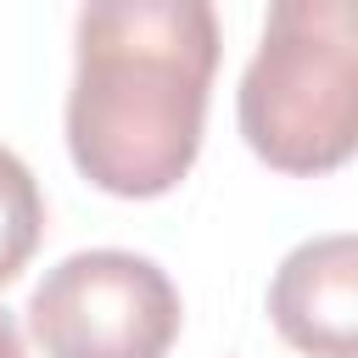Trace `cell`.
Segmentation results:
<instances>
[{"label":"cell","instance_id":"obj_1","mask_svg":"<svg viewBox=\"0 0 358 358\" xmlns=\"http://www.w3.org/2000/svg\"><path fill=\"white\" fill-rule=\"evenodd\" d=\"M218 17L207 0H101L73 22L67 151L106 196L173 190L207 129Z\"/></svg>","mask_w":358,"mask_h":358},{"label":"cell","instance_id":"obj_2","mask_svg":"<svg viewBox=\"0 0 358 358\" xmlns=\"http://www.w3.org/2000/svg\"><path fill=\"white\" fill-rule=\"evenodd\" d=\"M235 117L257 162L330 173L358 145V34L347 0H280L241 73Z\"/></svg>","mask_w":358,"mask_h":358},{"label":"cell","instance_id":"obj_4","mask_svg":"<svg viewBox=\"0 0 358 358\" xmlns=\"http://www.w3.org/2000/svg\"><path fill=\"white\" fill-rule=\"evenodd\" d=\"M268 319L308 358H358V241L336 229L291 246L268 285Z\"/></svg>","mask_w":358,"mask_h":358},{"label":"cell","instance_id":"obj_3","mask_svg":"<svg viewBox=\"0 0 358 358\" xmlns=\"http://www.w3.org/2000/svg\"><path fill=\"white\" fill-rule=\"evenodd\" d=\"M179 324L173 280L117 246L62 257L28 296V336L45 358H168Z\"/></svg>","mask_w":358,"mask_h":358},{"label":"cell","instance_id":"obj_5","mask_svg":"<svg viewBox=\"0 0 358 358\" xmlns=\"http://www.w3.org/2000/svg\"><path fill=\"white\" fill-rule=\"evenodd\" d=\"M45 235V196L17 151L0 145V285H11Z\"/></svg>","mask_w":358,"mask_h":358},{"label":"cell","instance_id":"obj_6","mask_svg":"<svg viewBox=\"0 0 358 358\" xmlns=\"http://www.w3.org/2000/svg\"><path fill=\"white\" fill-rule=\"evenodd\" d=\"M0 358H28V347H22V330H17V319L0 308Z\"/></svg>","mask_w":358,"mask_h":358}]
</instances>
